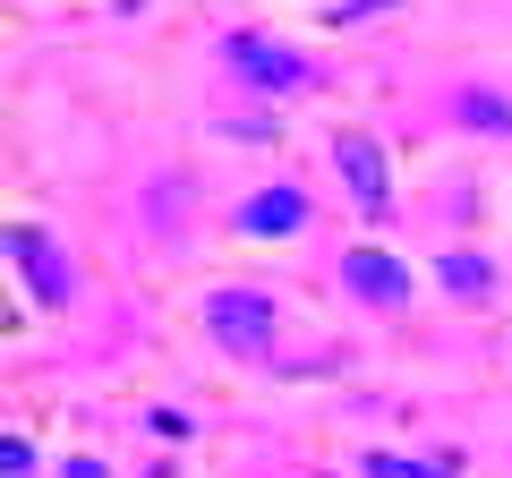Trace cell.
Instances as JSON below:
<instances>
[{
	"label": "cell",
	"mask_w": 512,
	"mask_h": 478,
	"mask_svg": "<svg viewBox=\"0 0 512 478\" xmlns=\"http://www.w3.org/2000/svg\"><path fill=\"white\" fill-rule=\"evenodd\" d=\"M205 333H214L231 359H265V350H274V299L265 291H214L205 299Z\"/></svg>",
	"instance_id": "obj_1"
},
{
	"label": "cell",
	"mask_w": 512,
	"mask_h": 478,
	"mask_svg": "<svg viewBox=\"0 0 512 478\" xmlns=\"http://www.w3.org/2000/svg\"><path fill=\"white\" fill-rule=\"evenodd\" d=\"M333 171L350 180V205L367 222H393V180H384V146L367 129H333Z\"/></svg>",
	"instance_id": "obj_2"
},
{
	"label": "cell",
	"mask_w": 512,
	"mask_h": 478,
	"mask_svg": "<svg viewBox=\"0 0 512 478\" xmlns=\"http://www.w3.org/2000/svg\"><path fill=\"white\" fill-rule=\"evenodd\" d=\"M222 60H231L248 86H265V94H308L316 86L308 60H299L291 43H265V35H231V43H222Z\"/></svg>",
	"instance_id": "obj_3"
},
{
	"label": "cell",
	"mask_w": 512,
	"mask_h": 478,
	"mask_svg": "<svg viewBox=\"0 0 512 478\" xmlns=\"http://www.w3.org/2000/svg\"><path fill=\"white\" fill-rule=\"evenodd\" d=\"M9 257L26 265V282H35L43 308H60V299H69V257H60V248L35 231V222H18V231H9Z\"/></svg>",
	"instance_id": "obj_4"
},
{
	"label": "cell",
	"mask_w": 512,
	"mask_h": 478,
	"mask_svg": "<svg viewBox=\"0 0 512 478\" xmlns=\"http://www.w3.org/2000/svg\"><path fill=\"white\" fill-rule=\"evenodd\" d=\"M342 282L367 299V308H410V274L384 257V248H350V257H342Z\"/></svg>",
	"instance_id": "obj_5"
},
{
	"label": "cell",
	"mask_w": 512,
	"mask_h": 478,
	"mask_svg": "<svg viewBox=\"0 0 512 478\" xmlns=\"http://www.w3.org/2000/svg\"><path fill=\"white\" fill-rule=\"evenodd\" d=\"M239 231H248V239H291V231H308V197H299V188H256V197L239 205Z\"/></svg>",
	"instance_id": "obj_6"
},
{
	"label": "cell",
	"mask_w": 512,
	"mask_h": 478,
	"mask_svg": "<svg viewBox=\"0 0 512 478\" xmlns=\"http://www.w3.org/2000/svg\"><path fill=\"white\" fill-rule=\"evenodd\" d=\"M461 120H470V129H487V137H512V103H504V94H487V86L461 94Z\"/></svg>",
	"instance_id": "obj_7"
},
{
	"label": "cell",
	"mask_w": 512,
	"mask_h": 478,
	"mask_svg": "<svg viewBox=\"0 0 512 478\" xmlns=\"http://www.w3.org/2000/svg\"><path fill=\"white\" fill-rule=\"evenodd\" d=\"M436 274H444V291H453V299H487V291H495V274H487V257H444Z\"/></svg>",
	"instance_id": "obj_8"
},
{
	"label": "cell",
	"mask_w": 512,
	"mask_h": 478,
	"mask_svg": "<svg viewBox=\"0 0 512 478\" xmlns=\"http://www.w3.org/2000/svg\"><path fill=\"white\" fill-rule=\"evenodd\" d=\"M367 478H453V461H402V453H367Z\"/></svg>",
	"instance_id": "obj_9"
},
{
	"label": "cell",
	"mask_w": 512,
	"mask_h": 478,
	"mask_svg": "<svg viewBox=\"0 0 512 478\" xmlns=\"http://www.w3.org/2000/svg\"><path fill=\"white\" fill-rule=\"evenodd\" d=\"M0 470L26 478V470H35V444H26V436H0Z\"/></svg>",
	"instance_id": "obj_10"
},
{
	"label": "cell",
	"mask_w": 512,
	"mask_h": 478,
	"mask_svg": "<svg viewBox=\"0 0 512 478\" xmlns=\"http://www.w3.org/2000/svg\"><path fill=\"white\" fill-rule=\"evenodd\" d=\"M60 478H111V470H103V461H94V453H77V461H69V470H60Z\"/></svg>",
	"instance_id": "obj_11"
}]
</instances>
